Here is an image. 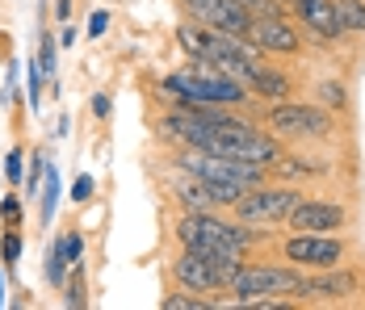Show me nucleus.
<instances>
[{
  "label": "nucleus",
  "mask_w": 365,
  "mask_h": 310,
  "mask_svg": "<svg viewBox=\"0 0 365 310\" xmlns=\"http://www.w3.org/2000/svg\"><path fill=\"white\" fill-rule=\"evenodd\" d=\"M106 30H110V13H106V9H97V13L88 17V38H101Z\"/></svg>",
  "instance_id": "obj_28"
},
{
  "label": "nucleus",
  "mask_w": 365,
  "mask_h": 310,
  "mask_svg": "<svg viewBox=\"0 0 365 310\" xmlns=\"http://www.w3.org/2000/svg\"><path fill=\"white\" fill-rule=\"evenodd\" d=\"M353 206L336 202V197H302L298 206L290 210L286 227L290 231H319V235H340L353 227Z\"/></svg>",
  "instance_id": "obj_7"
},
{
  "label": "nucleus",
  "mask_w": 365,
  "mask_h": 310,
  "mask_svg": "<svg viewBox=\"0 0 365 310\" xmlns=\"http://www.w3.org/2000/svg\"><path fill=\"white\" fill-rule=\"evenodd\" d=\"M173 277H177V285L189 289V294H219V289H227V277L206 256H197L189 247H181V256L173 260Z\"/></svg>",
  "instance_id": "obj_10"
},
{
  "label": "nucleus",
  "mask_w": 365,
  "mask_h": 310,
  "mask_svg": "<svg viewBox=\"0 0 365 310\" xmlns=\"http://www.w3.org/2000/svg\"><path fill=\"white\" fill-rule=\"evenodd\" d=\"M248 42H252L260 55H298L302 51L298 21H290V17H252Z\"/></svg>",
  "instance_id": "obj_9"
},
{
  "label": "nucleus",
  "mask_w": 365,
  "mask_h": 310,
  "mask_svg": "<svg viewBox=\"0 0 365 310\" xmlns=\"http://www.w3.org/2000/svg\"><path fill=\"white\" fill-rule=\"evenodd\" d=\"M0 218H4V227H21V222H26L17 193H4V197H0Z\"/></svg>",
  "instance_id": "obj_25"
},
{
  "label": "nucleus",
  "mask_w": 365,
  "mask_h": 310,
  "mask_svg": "<svg viewBox=\"0 0 365 310\" xmlns=\"http://www.w3.org/2000/svg\"><path fill=\"white\" fill-rule=\"evenodd\" d=\"M315 105H324V109H331V113H349V105H353V97H349V84L344 80H319L315 84Z\"/></svg>",
  "instance_id": "obj_15"
},
{
  "label": "nucleus",
  "mask_w": 365,
  "mask_h": 310,
  "mask_svg": "<svg viewBox=\"0 0 365 310\" xmlns=\"http://www.w3.org/2000/svg\"><path fill=\"white\" fill-rule=\"evenodd\" d=\"M365 273L344 260L336 269H319V273H302V285L294 294V302H319V306H344V302H365Z\"/></svg>",
  "instance_id": "obj_5"
},
{
  "label": "nucleus",
  "mask_w": 365,
  "mask_h": 310,
  "mask_svg": "<svg viewBox=\"0 0 365 310\" xmlns=\"http://www.w3.org/2000/svg\"><path fill=\"white\" fill-rule=\"evenodd\" d=\"M168 193H173V202L189 214H202V210H219V202L210 197V189H206V180L193 172H185L181 164H173L168 168Z\"/></svg>",
  "instance_id": "obj_12"
},
{
  "label": "nucleus",
  "mask_w": 365,
  "mask_h": 310,
  "mask_svg": "<svg viewBox=\"0 0 365 310\" xmlns=\"http://www.w3.org/2000/svg\"><path fill=\"white\" fill-rule=\"evenodd\" d=\"M260 122L282 143H336L340 135V122L331 109L302 101H269L260 109Z\"/></svg>",
  "instance_id": "obj_2"
},
{
  "label": "nucleus",
  "mask_w": 365,
  "mask_h": 310,
  "mask_svg": "<svg viewBox=\"0 0 365 310\" xmlns=\"http://www.w3.org/2000/svg\"><path fill=\"white\" fill-rule=\"evenodd\" d=\"M88 109H93V118H97V122H106V118H110V109H113V97H110V93H93Z\"/></svg>",
  "instance_id": "obj_27"
},
{
  "label": "nucleus",
  "mask_w": 365,
  "mask_h": 310,
  "mask_svg": "<svg viewBox=\"0 0 365 310\" xmlns=\"http://www.w3.org/2000/svg\"><path fill=\"white\" fill-rule=\"evenodd\" d=\"M248 93H252L256 101H264V105H269V101H290V97H294V80L264 59V68L256 71V80H252V88H248Z\"/></svg>",
  "instance_id": "obj_13"
},
{
  "label": "nucleus",
  "mask_w": 365,
  "mask_h": 310,
  "mask_svg": "<svg viewBox=\"0 0 365 310\" xmlns=\"http://www.w3.org/2000/svg\"><path fill=\"white\" fill-rule=\"evenodd\" d=\"M9 302V285H4V273H0V306Z\"/></svg>",
  "instance_id": "obj_31"
},
{
  "label": "nucleus",
  "mask_w": 365,
  "mask_h": 310,
  "mask_svg": "<svg viewBox=\"0 0 365 310\" xmlns=\"http://www.w3.org/2000/svg\"><path fill=\"white\" fill-rule=\"evenodd\" d=\"M160 97L168 105H222V109L252 105V93L240 80L222 76L210 59H189L185 68L168 71L160 80Z\"/></svg>",
  "instance_id": "obj_1"
},
{
  "label": "nucleus",
  "mask_w": 365,
  "mask_h": 310,
  "mask_svg": "<svg viewBox=\"0 0 365 310\" xmlns=\"http://www.w3.org/2000/svg\"><path fill=\"white\" fill-rule=\"evenodd\" d=\"M26 97H30V109H42V68H38V59H30V68H26Z\"/></svg>",
  "instance_id": "obj_23"
},
{
  "label": "nucleus",
  "mask_w": 365,
  "mask_h": 310,
  "mask_svg": "<svg viewBox=\"0 0 365 310\" xmlns=\"http://www.w3.org/2000/svg\"><path fill=\"white\" fill-rule=\"evenodd\" d=\"M55 206H59V172L46 164V172H42V210H38V222H42V227L51 222Z\"/></svg>",
  "instance_id": "obj_18"
},
{
  "label": "nucleus",
  "mask_w": 365,
  "mask_h": 310,
  "mask_svg": "<svg viewBox=\"0 0 365 310\" xmlns=\"http://www.w3.org/2000/svg\"><path fill=\"white\" fill-rule=\"evenodd\" d=\"M55 252H59V260L72 269V264H84V235L76 231V227H68L59 239H55Z\"/></svg>",
  "instance_id": "obj_17"
},
{
  "label": "nucleus",
  "mask_w": 365,
  "mask_h": 310,
  "mask_svg": "<svg viewBox=\"0 0 365 310\" xmlns=\"http://www.w3.org/2000/svg\"><path fill=\"white\" fill-rule=\"evenodd\" d=\"M210 38H215V30L202 26V21H193V17H185L181 26H177V42H181V51L189 59H206L210 55Z\"/></svg>",
  "instance_id": "obj_14"
},
{
  "label": "nucleus",
  "mask_w": 365,
  "mask_h": 310,
  "mask_svg": "<svg viewBox=\"0 0 365 310\" xmlns=\"http://www.w3.org/2000/svg\"><path fill=\"white\" fill-rule=\"evenodd\" d=\"M185 17L219 30V34H235V38H248V26H252V13L240 4V0H177Z\"/></svg>",
  "instance_id": "obj_8"
},
{
  "label": "nucleus",
  "mask_w": 365,
  "mask_h": 310,
  "mask_svg": "<svg viewBox=\"0 0 365 310\" xmlns=\"http://www.w3.org/2000/svg\"><path fill=\"white\" fill-rule=\"evenodd\" d=\"M93 189H97V180H93L88 172H80V176H76V185H72V202H76V206L93 202Z\"/></svg>",
  "instance_id": "obj_26"
},
{
  "label": "nucleus",
  "mask_w": 365,
  "mask_h": 310,
  "mask_svg": "<svg viewBox=\"0 0 365 310\" xmlns=\"http://www.w3.org/2000/svg\"><path fill=\"white\" fill-rule=\"evenodd\" d=\"M282 4H290V9H294V4H298V0H282Z\"/></svg>",
  "instance_id": "obj_32"
},
{
  "label": "nucleus",
  "mask_w": 365,
  "mask_h": 310,
  "mask_svg": "<svg viewBox=\"0 0 365 310\" xmlns=\"http://www.w3.org/2000/svg\"><path fill=\"white\" fill-rule=\"evenodd\" d=\"M302 202V189L298 185H256L248 189L235 206H231V218L248 222V227H286L290 210Z\"/></svg>",
  "instance_id": "obj_6"
},
{
  "label": "nucleus",
  "mask_w": 365,
  "mask_h": 310,
  "mask_svg": "<svg viewBox=\"0 0 365 310\" xmlns=\"http://www.w3.org/2000/svg\"><path fill=\"white\" fill-rule=\"evenodd\" d=\"M0 260H4V273H13L21 264V227H4V235H0Z\"/></svg>",
  "instance_id": "obj_19"
},
{
  "label": "nucleus",
  "mask_w": 365,
  "mask_h": 310,
  "mask_svg": "<svg viewBox=\"0 0 365 310\" xmlns=\"http://www.w3.org/2000/svg\"><path fill=\"white\" fill-rule=\"evenodd\" d=\"M277 256L282 264H294L302 273H319V269H336L344 260L357 256V243L349 239L344 231L340 235H319V231H290L286 239L277 243Z\"/></svg>",
  "instance_id": "obj_4"
},
{
  "label": "nucleus",
  "mask_w": 365,
  "mask_h": 310,
  "mask_svg": "<svg viewBox=\"0 0 365 310\" xmlns=\"http://www.w3.org/2000/svg\"><path fill=\"white\" fill-rule=\"evenodd\" d=\"M76 38H80V34H76L72 26H63V30H59V46H72Z\"/></svg>",
  "instance_id": "obj_30"
},
{
  "label": "nucleus",
  "mask_w": 365,
  "mask_h": 310,
  "mask_svg": "<svg viewBox=\"0 0 365 310\" xmlns=\"http://www.w3.org/2000/svg\"><path fill=\"white\" fill-rule=\"evenodd\" d=\"M302 285V269L294 264H256V260H244L231 281H227V294L235 298H222L215 306H252V302H264V298H282V294H298Z\"/></svg>",
  "instance_id": "obj_3"
},
{
  "label": "nucleus",
  "mask_w": 365,
  "mask_h": 310,
  "mask_svg": "<svg viewBox=\"0 0 365 310\" xmlns=\"http://www.w3.org/2000/svg\"><path fill=\"white\" fill-rule=\"evenodd\" d=\"M21 172H26V147L17 143V147L4 155V176H9V189H17V185H21Z\"/></svg>",
  "instance_id": "obj_22"
},
{
  "label": "nucleus",
  "mask_w": 365,
  "mask_h": 310,
  "mask_svg": "<svg viewBox=\"0 0 365 310\" xmlns=\"http://www.w3.org/2000/svg\"><path fill=\"white\" fill-rule=\"evenodd\" d=\"M55 17L68 21V17H72V0H55Z\"/></svg>",
  "instance_id": "obj_29"
},
{
  "label": "nucleus",
  "mask_w": 365,
  "mask_h": 310,
  "mask_svg": "<svg viewBox=\"0 0 365 310\" xmlns=\"http://www.w3.org/2000/svg\"><path fill=\"white\" fill-rule=\"evenodd\" d=\"M55 55H59V51H55V38L42 34V46H38V68H42V76H55V68H59Z\"/></svg>",
  "instance_id": "obj_24"
},
{
  "label": "nucleus",
  "mask_w": 365,
  "mask_h": 310,
  "mask_svg": "<svg viewBox=\"0 0 365 310\" xmlns=\"http://www.w3.org/2000/svg\"><path fill=\"white\" fill-rule=\"evenodd\" d=\"M294 21L302 26V34H315L319 42H344L349 38L331 0H298L294 4Z\"/></svg>",
  "instance_id": "obj_11"
},
{
  "label": "nucleus",
  "mask_w": 365,
  "mask_h": 310,
  "mask_svg": "<svg viewBox=\"0 0 365 310\" xmlns=\"http://www.w3.org/2000/svg\"><path fill=\"white\" fill-rule=\"evenodd\" d=\"M26 160H30V168H26V176H21V189H26V197H34L38 189H42V172H46V151L38 147V151H30Z\"/></svg>",
  "instance_id": "obj_21"
},
{
  "label": "nucleus",
  "mask_w": 365,
  "mask_h": 310,
  "mask_svg": "<svg viewBox=\"0 0 365 310\" xmlns=\"http://www.w3.org/2000/svg\"><path fill=\"white\" fill-rule=\"evenodd\" d=\"M336 4V17L349 34H365V0H331Z\"/></svg>",
  "instance_id": "obj_16"
},
{
  "label": "nucleus",
  "mask_w": 365,
  "mask_h": 310,
  "mask_svg": "<svg viewBox=\"0 0 365 310\" xmlns=\"http://www.w3.org/2000/svg\"><path fill=\"white\" fill-rule=\"evenodd\" d=\"M160 306H164V310H210L215 302H210V298H202V294L177 289V294H164V298H160Z\"/></svg>",
  "instance_id": "obj_20"
}]
</instances>
